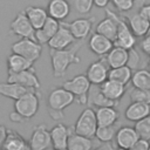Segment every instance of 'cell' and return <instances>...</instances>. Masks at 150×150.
<instances>
[{
  "mask_svg": "<svg viewBox=\"0 0 150 150\" xmlns=\"http://www.w3.org/2000/svg\"><path fill=\"white\" fill-rule=\"evenodd\" d=\"M83 41H76L70 48L63 50L49 49L50 63L53 69V76L59 79L64 76L68 68L73 64H79L81 59L79 56V50L81 49Z\"/></svg>",
  "mask_w": 150,
  "mask_h": 150,
  "instance_id": "1",
  "label": "cell"
},
{
  "mask_svg": "<svg viewBox=\"0 0 150 150\" xmlns=\"http://www.w3.org/2000/svg\"><path fill=\"white\" fill-rule=\"evenodd\" d=\"M62 87L74 95L75 101L79 104L81 105L88 104V94H89L91 83L89 82L86 74H79L73 79L64 81Z\"/></svg>",
  "mask_w": 150,
  "mask_h": 150,
  "instance_id": "2",
  "label": "cell"
},
{
  "mask_svg": "<svg viewBox=\"0 0 150 150\" xmlns=\"http://www.w3.org/2000/svg\"><path fill=\"white\" fill-rule=\"evenodd\" d=\"M97 128H98V124H97L95 110L89 107V108H86L80 114L73 129H74V132L80 136L93 138L95 137Z\"/></svg>",
  "mask_w": 150,
  "mask_h": 150,
  "instance_id": "3",
  "label": "cell"
},
{
  "mask_svg": "<svg viewBox=\"0 0 150 150\" xmlns=\"http://www.w3.org/2000/svg\"><path fill=\"white\" fill-rule=\"evenodd\" d=\"M75 101L74 95L66 90L63 87H57L54 88L47 98V107L48 111H57V112H63V110L73 104Z\"/></svg>",
  "mask_w": 150,
  "mask_h": 150,
  "instance_id": "4",
  "label": "cell"
},
{
  "mask_svg": "<svg viewBox=\"0 0 150 150\" xmlns=\"http://www.w3.org/2000/svg\"><path fill=\"white\" fill-rule=\"evenodd\" d=\"M11 50L12 53L21 55L34 63L41 56L42 46L32 39H20L11 46Z\"/></svg>",
  "mask_w": 150,
  "mask_h": 150,
  "instance_id": "5",
  "label": "cell"
},
{
  "mask_svg": "<svg viewBox=\"0 0 150 150\" xmlns=\"http://www.w3.org/2000/svg\"><path fill=\"white\" fill-rule=\"evenodd\" d=\"M40 100L36 91H30L19 100L14 101V111L20 114L25 120L34 117L39 110Z\"/></svg>",
  "mask_w": 150,
  "mask_h": 150,
  "instance_id": "6",
  "label": "cell"
},
{
  "mask_svg": "<svg viewBox=\"0 0 150 150\" xmlns=\"http://www.w3.org/2000/svg\"><path fill=\"white\" fill-rule=\"evenodd\" d=\"M115 20L117 22V36L114 41V47H121L127 50L135 48L136 36L130 29L127 21L115 13Z\"/></svg>",
  "mask_w": 150,
  "mask_h": 150,
  "instance_id": "7",
  "label": "cell"
},
{
  "mask_svg": "<svg viewBox=\"0 0 150 150\" xmlns=\"http://www.w3.org/2000/svg\"><path fill=\"white\" fill-rule=\"evenodd\" d=\"M9 33L14 34L21 39H32L35 40V29L29 22L27 15L23 11L19 12L15 18L9 23Z\"/></svg>",
  "mask_w": 150,
  "mask_h": 150,
  "instance_id": "8",
  "label": "cell"
},
{
  "mask_svg": "<svg viewBox=\"0 0 150 150\" xmlns=\"http://www.w3.org/2000/svg\"><path fill=\"white\" fill-rule=\"evenodd\" d=\"M77 40L74 38L69 29V23L66 21H61L60 28L57 33L52 38V40L48 42L49 49H55V50H63L70 48Z\"/></svg>",
  "mask_w": 150,
  "mask_h": 150,
  "instance_id": "9",
  "label": "cell"
},
{
  "mask_svg": "<svg viewBox=\"0 0 150 150\" xmlns=\"http://www.w3.org/2000/svg\"><path fill=\"white\" fill-rule=\"evenodd\" d=\"M109 66L104 57H100L97 61L90 63L87 68L86 76L88 77L89 82L93 86H101L103 84L109 76Z\"/></svg>",
  "mask_w": 150,
  "mask_h": 150,
  "instance_id": "10",
  "label": "cell"
},
{
  "mask_svg": "<svg viewBox=\"0 0 150 150\" xmlns=\"http://www.w3.org/2000/svg\"><path fill=\"white\" fill-rule=\"evenodd\" d=\"M7 82L16 83V84H20L22 87H26V88L33 89V90H39L41 87L40 80L36 76L34 68L23 70L20 73H8Z\"/></svg>",
  "mask_w": 150,
  "mask_h": 150,
  "instance_id": "11",
  "label": "cell"
},
{
  "mask_svg": "<svg viewBox=\"0 0 150 150\" xmlns=\"http://www.w3.org/2000/svg\"><path fill=\"white\" fill-rule=\"evenodd\" d=\"M28 144L30 150H47L52 146L50 132L46 124H38L34 127Z\"/></svg>",
  "mask_w": 150,
  "mask_h": 150,
  "instance_id": "12",
  "label": "cell"
},
{
  "mask_svg": "<svg viewBox=\"0 0 150 150\" xmlns=\"http://www.w3.org/2000/svg\"><path fill=\"white\" fill-rule=\"evenodd\" d=\"M104 11H105L107 16L97 23L95 33L105 36L107 39L114 42L117 36V22L115 20V13L109 9H104Z\"/></svg>",
  "mask_w": 150,
  "mask_h": 150,
  "instance_id": "13",
  "label": "cell"
},
{
  "mask_svg": "<svg viewBox=\"0 0 150 150\" xmlns=\"http://www.w3.org/2000/svg\"><path fill=\"white\" fill-rule=\"evenodd\" d=\"M94 21H95L94 16H90V18H79V19H75L74 21H71L69 23V29H70L71 34L74 35V38L77 41H84V39L91 32Z\"/></svg>",
  "mask_w": 150,
  "mask_h": 150,
  "instance_id": "14",
  "label": "cell"
},
{
  "mask_svg": "<svg viewBox=\"0 0 150 150\" xmlns=\"http://www.w3.org/2000/svg\"><path fill=\"white\" fill-rule=\"evenodd\" d=\"M73 130L74 129H70L63 123H57L56 125H54L49 130L52 138V146L54 149H67L68 139Z\"/></svg>",
  "mask_w": 150,
  "mask_h": 150,
  "instance_id": "15",
  "label": "cell"
},
{
  "mask_svg": "<svg viewBox=\"0 0 150 150\" xmlns=\"http://www.w3.org/2000/svg\"><path fill=\"white\" fill-rule=\"evenodd\" d=\"M88 47L95 55L103 57L114 48V42L101 34L94 33L89 38Z\"/></svg>",
  "mask_w": 150,
  "mask_h": 150,
  "instance_id": "16",
  "label": "cell"
},
{
  "mask_svg": "<svg viewBox=\"0 0 150 150\" xmlns=\"http://www.w3.org/2000/svg\"><path fill=\"white\" fill-rule=\"evenodd\" d=\"M139 139L138 134L136 132L134 127H121L117 132H116V137H115V142L117 144V146L120 149H124V150H129L137 141Z\"/></svg>",
  "mask_w": 150,
  "mask_h": 150,
  "instance_id": "17",
  "label": "cell"
},
{
  "mask_svg": "<svg viewBox=\"0 0 150 150\" xmlns=\"http://www.w3.org/2000/svg\"><path fill=\"white\" fill-rule=\"evenodd\" d=\"M60 21L48 18L47 21L45 22V25L42 26V28L35 30V41L38 43H40L41 46L43 45H48V42L52 40V38L57 33L59 28H60Z\"/></svg>",
  "mask_w": 150,
  "mask_h": 150,
  "instance_id": "18",
  "label": "cell"
},
{
  "mask_svg": "<svg viewBox=\"0 0 150 150\" xmlns=\"http://www.w3.org/2000/svg\"><path fill=\"white\" fill-rule=\"evenodd\" d=\"M48 16L57 21H64L70 14V4L67 0H49L47 5Z\"/></svg>",
  "mask_w": 150,
  "mask_h": 150,
  "instance_id": "19",
  "label": "cell"
},
{
  "mask_svg": "<svg viewBox=\"0 0 150 150\" xmlns=\"http://www.w3.org/2000/svg\"><path fill=\"white\" fill-rule=\"evenodd\" d=\"M88 104H90V108H105V107H117L118 102L115 101H110L109 98H107L103 93L101 91L100 86H93L90 87L89 94H88Z\"/></svg>",
  "mask_w": 150,
  "mask_h": 150,
  "instance_id": "20",
  "label": "cell"
},
{
  "mask_svg": "<svg viewBox=\"0 0 150 150\" xmlns=\"http://www.w3.org/2000/svg\"><path fill=\"white\" fill-rule=\"evenodd\" d=\"M124 116L128 121L137 123L144 120L145 117L150 116V105L141 102H131L127 107L124 111Z\"/></svg>",
  "mask_w": 150,
  "mask_h": 150,
  "instance_id": "21",
  "label": "cell"
},
{
  "mask_svg": "<svg viewBox=\"0 0 150 150\" xmlns=\"http://www.w3.org/2000/svg\"><path fill=\"white\" fill-rule=\"evenodd\" d=\"M128 25L135 36H145L150 28L149 20L143 15L139 9L128 18Z\"/></svg>",
  "mask_w": 150,
  "mask_h": 150,
  "instance_id": "22",
  "label": "cell"
},
{
  "mask_svg": "<svg viewBox=\"0 0 150 150\" xmlns=\"http://www.w3.org/2000/svg\"><path fill=\"white\" fill-rule=\"evenodd\" d=\"M23 12L27 15L29 22L32 23V26L34 27L35 30L42 28V26L45 25V22L49 18L47 9H45L40 6H27L23 9Z\"/></svg>",
  "mask_w": 150,
  "mask_h": 150,
  "instance_id": "23",
  "label": "cell"
},
{
  "mask_svg": "<svg viewBox=\"0 0 150 150\" xmlns=\"http://www.w3.org/2000/svg\"><path fill=\"white\" fill-rule=\"evenodd\" d=\"M30 91H36L33 89H28L26 87H22L16 83H11V82H0V95L7 98H11L13 101L19 100L23 95L30 93Z\"/></svg>",
  "mask_w": 150,
  "mask_h": 150,
  "instance_id": "24",
  "label": "cell"
},
{
  "mask_svg": "<svg viewBox=\"0 0 150 150\" xmlns=\"http://www.w3.org/2000/svg\"><path fill=\"white\" fill-rule=\"evenodd\" d=\"M109 66L110 69L112 68H120L123 66H127L128 59H129V50L121 48V47H114L105 56H103Z\"/></svg>",
  "mask_w": 150,
  "mask_h": 150,
  "instance_id": "25",
  "label": "cell"
},
{
  "mask_svg": "<svg viewBox=\"0 0 150 150\" xmlns=\"http://www.w3.org/2000/svg\"><path fill=\"white\" fill-rule=\"evenodd\" d=\"M100 88L107 98H109L110 101H115V102H120V100L123 97V95L125 93L124 84H121V83L111 81V80H107L103 84L100 86Z\"/></svg>",
  "mask_w": 150,
  "mask_h": 150,
  "instance_id": "26",
  "label": "cell"
},
{
  "mask_svg": "<svg viewBox=\"0 0 150 150\" xmlns=\"http://www.w3.org/2000/svg\"><path fill=\"white\" fill-rule=\"evenodd\" d=\"M96 120L98 127H110L114 125L115 122L120 117V112L117 109L112 107H105V108H98L95 110Z\"/></svg>",
  "mask_w": 150,
  "mask_h": 150,
  "instance_id": "27",
  "label": "cell"
},
{
  "mask_svg": "<svg viewBox=\"0 0 150 150\" xmlns=\"http://www.w3.org/2000/svg\"><path fill=\"white\" fill-rule=\"evenodd\" d=\"M6 63H7L8 73H20V71L34 68L33 67V62H30L29 60L25 59L21 55L14 54V53L8 55V57L6 60Z\"/></svg>",
  "mask_w": 150,
  "mask_h": 150,
  "instance_id": "28",
  "label": "cell"
},
{
  "mask_svg": "<svg viewBox=\"0 0 150 150\" xmlns=\"http://www.w3.org/2000/svg\"><path fill=\"white\" fill-rule=\"evenodd\" d=\"M2 150H30L28 142L14 130L8 129V135Z\"/></svg>",
  "mask_w": 150,
  "mask_h": 150,
  "instance_id": "29",
  "label": "cell"
},
{
  "mask_svg": "<svg viewBox=\"0 0 150 150\" xmlns=\"http://www.w3.org/2000/svg\"><path fill=\"white\" fill-rule=\"evenodd\" d=\"M132 74H134L132 70L128 66H123L120 68H112L109 70L108 80H111V81H115V82L127 86L129 82H131Z\"/></svg>",
  "mask_w": 150,
  "mask_h": 150,
  "instance_id": "30",
  "label": "cell"
},
{
  "mask_svg": "<svg viewBox=\"0 0 150 150\" xmlns=\"http://www.w3.org/2000/svg\"><path fill=\"white\" fill-rule=\"evenodd\" d=\"M91 148H93L91 138L80 136L75 134L73 130L68 139L67 150H91Z\"/></svg>",
  "mask_w": 150,
  "mask_h": 150,
  "instance_id": "31",
  "label": "cell"
},
{
  "mask_svg": "<svg viewBox=\"0 0 150 150\" xmlns=\"http://www.w3.org/2000/svg\"><path fill=\"white\" fill-rule=\"evenodd\" d=\"M131 84L137 89H146L150 90V70L148 69H138L132 74Z\"/></svg>",
  "mask_w": 150,
  "mask_h": 150,
  "instance_id": "32",
  "label": "cell"
},
{
  "mask_svg": "<svg viewBox=\"0 0 150 150\" xmlns=\"http://www.w3.org/2000/svg\"><path fill=\"white\" fill-rule=\"evenodd\" d=\"M116 132L117 130L115 129L114 125L110 127H98L95 134V137L102 142V143H110L112 139H115L116 137Z\"/></svg>",
  "mask_w": 150,
  "mask_h": 150,
  "instance_id": "33",
  "label": "cell"
},
{
  "mask_svg": "<svg viewBox=\"0 0 150 150\" xmlns=\"http://www.w3.org/2000/svg\"><path fill=\"white\" fill-rule=\"evenodd\" d=\"M135 130L138 134V137L141 139L150 141V116L145 117L144 120L135 123Z\"/></svg>",
  "mask_w": 150,
  "mask_h": 150,
  "instance_id": "34",
  "label": "cell"
},
{
  "mask_svg": "<svg viewBox=\"0 0 150 150\" xmlns=\"http://www.w3.org/2000/svg\"><path fill=\"white\" fill-rule=\"evenodd\" d=\"M130 101L141 102V103H145L150 105V90L132 88L130 90Z\"/></svg>",
  "mask_w": 150,
  "mask_h": 150,
  "instance_id": "35",
  "label": "cell"
},
{
  "mask_svg": "<svg viewBox=\"0 0 150 150\" xmlns=\"http://www.w3.org/2000/svg\"><path fill=\"white\" fill-rule=\"evenodd\" d=\"M73 6L79 14H88L94 6V0H73Z\"/></svg>",
  "mask_w": 150,
  "mask_h": 150,
  "instance_id": "36",
  "label": "cell"
},
{
  "mask_svg": "<svg viewBox=\"0 0 150 150\" xmlns=\"http://www.w3.org/2000/svg\"><path fill=\"white\" fill-rule=\"evenodd\" d=\"M139 63H141L139 53H138L135 48L130 49V50H129V59H128L127 66H128L131 70L135 69V71H136V70H138V69H142V68H139Z\"/></svg>",
  "mask_w": 150,
  "mask_h": 150,
  "instance_id": "37",
  "label": "cell"
},
{
  "mask_svg": "<svg viewBox=\"0 0 150 150\" xmlns=\"http://www.w3.org/2000/svg\"><path fill=\"white\" fill-rule=\"evenodd\" d=\"M114 7L120 12H129L137 4V0H111Z\"/></svg>",
  "mask_w": 150,
  "mask_h": 150,
  "instance_id": "38",
  "label": "cell"
},
{
  "mask_svg": "<svg viewBox=\"0 0 150 150\" xmlns=\"http://www.w3.org/2000/svg\"><path fill=\"white\" fill-rule=\"evenodd\" d=\"M149 149H150V142L139 138L129 150H149Z\"/></svg>",
  "mask_w": 150,
  "mask_h": 150,
  "instance_id": "39",
  "label": "cell"
},
{
  "mask_svg": "<svg viewBox=\"0 0 150 150\" xmlns=\"http://www.w3.org/2000/svg\"><path fill=\"white\" fill-rule=\"evenodd\" d=\"M139 47H141V49H142L143 53H145V54H148V55L150 56V36L145 35V36L142 39Z\"/></svg>",
  "mask_w": 150,
  "mask_h": 150,
  "instance_id": "40",
  "label": "cell"
},
{
  "mask_svg": "<svg viewBox=\"0 0 150 150\" xmlns=\"http://www.w3.org/2000/svg\"><path fill=\"white\" fill-rule=\"evenodd\" d=\"M7 135H8V129L5 125L0 124V150H2V148H4V144H5V141L7 138Z\"/></svg>",
  "mask_w": 150,
  "mask_h": 150,
  "instance_id": "41",
  "label": "cell"
},
{
  "mask_svg": "<svg viewBox=\"0 0 150 150\" xmlns=\"http://www.w3.org/2000/svg\"><path fill=\"white\" fill-rule=\"evenodd\" d=\"M9 120H11L12 122H15V123H21L25 118H23L20 114H18L16 111H13V112L9 114Z\"/></svg>",
  "mask_w": 150,
  "mask_h": 150,
  "instance_id": "42",
  "label": "cell"
},
{
  "mask_svg": "<svg viewBox=\"0 0 150 150\" xmlns=\"http://www.w3.org/2000/svg\"><path fill=\"white\" fill-rule=\"evenodd\" d=\"M139 11L143 13V15L149 20V22H150V4H148V5H143L141 8H139Z\"/></svg>",
  "mask_w": 150,
  "mask_h": 150,
  "instance_id": "43",
  "label": "cell"
},
{
  "mask_svg": "<svg viewBox=\"0 0 150 150\" xmlns=\"http://www.w3.org/2000/svg\"><path fill=\"white\" fill-rule=\"evenodd\" d=\"M111 0H94V5L98 8H105Z\"/></svg>",
  "mask_w": 150,
  "mask_h": 150,
  "instance_id": "44",
  "label": "cell"
},
{
  "mask_svg": "<svg viewBox=\"0 0 150 150\" xmlns=\"http://www.w3.org/2000/svg\"><path fill=\"white\" fill-rule=\"evenodd\" d=\"M94 150H114V149H112V145L110 143H103V144H101L100 146H97Z\"/></svg>",
  "mask_w": 150,
  "mask_h": 150,
  "instance_id": "45",
  "label": "cell"
},
{
  "mask_svg": "<svg viewBox=\"0 0 150 150\" xmlns=\"http://www.w3.org/2000/svg\"><path fill=\"white\" fill-rule=\"evenodd\" d=\"M146 35H148V36H150V28H149V30H148V33H146Z\"/></svg>",
  "mask_w": 150,
  "mask_h": 150,
  "instance_id": "46",
  "label": "cell"
},
{
  "mask_svg": "<svg viewBox=\"0 0 150 150\" xmlns=\"http://www.w3.org/2000/svg\"><path fill=\"white\" fill-rule=\"evenodd\" d=\"M52 150H67V149H54V148H53Z\"/></svg>",
  "mask_w": 150,
  "mask_h": 150,
  "instance_id": "47",
  "label": "cell"
},
{
  "mask_svg": "<svg viewBox=\"0 0 150 150\" xmlns=\"http://www.w3.org/2000/svg\"><path fill=\"white\" fill-rule=\"evenodd\" d=\"M149 66H150V56H149Z\"/></svg>",
  "mask_w": 150,
  "mask_h": 150,
  "instance_id": "48",
  "label": "cell"
},
{
  "mask_svg": "<svg viewBox=\"0 0 150 150\" xmlns=\"http://www.w3.org/2000/svg\"><path fill=\"white\" fill-rule=\"evenodd\" d=\"M117 150H124V149H120V148H118V149H117Z\"/></svg>",
  "mask_w": 150,
  "mask_h": 150,
  "instance_id": "49",
  "label": "cell"
},
{
  "mask_svg": "<svg viewBox=\"0 0 150 150\" xmlns=\"http://www.w3.org/2000/svg\"><path fill=\"white\" fill-rule=\"evenodd\" d=\"M149 150H150V149H149Z\"/></svg>",
  "mask_w": 150,
  "mask_h": 150,
  "instance_id": "50",
  "label": "cell"
}]
</instances>
